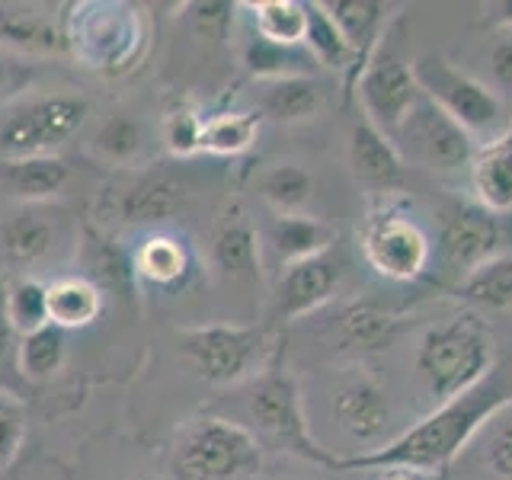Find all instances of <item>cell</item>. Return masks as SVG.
<instances>
[{
    "mask_svg": "<svg viewBox=\"0 0 512 480\" xmlns=\"http://www.w3.org/2000/svg\"><path fill=\"white\" fill-rule=\"evenodd\" d=\"M512 404V378L503 368L448 404H439L420 423H413L391 442L368 448V452L336 458L333 471H410L423 477H442L468 442L484 429L496 413Z\"/></svg>",
    "mask_w": 512,
    "mask_h": 480,
    "instance_id": "obj_1",
    "label": "cell"
},
{
    "mask_svg": "<svg viewBox=\"0 0 512 480\" xmlns=\"http://www.w3.org/2000/svg\"><path fill=\"white\" fill-rule=\"evenodd\" d=\"M493 368V333L474 311H461L429 327L416 346V375L436 407L474 391Z\"/></svg>",
    "mask_w": 512,
    "mask_h": 480,
    "instance_id": "obj_2",
    "label": "cell"
},
{
    "mask_svg": "<svg viewBox=\"0 0 512 480\" xmlns=\"http://www.w3.org/2000/svg\"><path fill=\"white\" fill-rule=\"evenodd\" d=\"M413 74L426 100H432L442 112H448L474 141L487 144L496 135H503L506 125L512 122V116H506L500 93L490 90L484 80H477L474 74L455 68L452 61L436 52L413 58Z\"/></svg>",
    "mask_w": 512,
    "mask_h": 480,
    "instance_id": "obj_3",
    "label": "cell"
},
{
    "mask_svg": "<svg viewBox=\"0 0 512 480\" xmlns=\"http://www.w3.org/2000/svg\"><path fill=\"white\" fill-rule=\"evenodd\" d=\"M400 32H404V20H400V13H397L356 87L365 119L391 141L397 135V128L410 116V109L420 103V96H423L413 74V61L404 55V48L397 42Z\"/></svg>",
    "mask_w": 512,
    "mask_h": 480,
    "instance_id": "obj_4",
    "label": "cell"
},
{
    "mask_svg": "<svg viewBox=\"0 0 512 480\" xmlns=\"http://www.w3.org/2000/svg\"><path fill=\"white\" fill-rule=\"evenodd\" d=\"M260 468V445L244 426L205 416L192 423L173 448L176 480H234Z\"/></svg>",
    "mask_w": 512,
    "mask_h": 480,
    "instance_id": "obj_5",
    "label": "cell"
},
{
    "mask_svg": "<svg viewBox=\"0 0 512 480\" xmlns=\"http://www.w3.org/2000/svg\"><path fill=\"white\" fill-rule=\"evenodd\" d=\"M247 407H250L253 423L260 426L272 442L282 445L285 452H292L304 461L324 464V468L333 471L336 455H330L327 448L311 436L308 416H304L301 388L292 372H285V368H269V372H263L253 381Z\"/></svg>",
    "mask_w": 512,
    "mask_h": 480,
    "instance_id": "obj_6",
    "label": "cell"
},
{
    "mask_svg": "<svg viewBox=\"0 0 512 480\" xmlns=\"http://www.w3.org/2000/svg\"><path fill=\"white\" fill-rule=\"evenodd\" d=\"M90 106L80 96H42L10 112L7 122L0 125V157L23 160V157H48L61 148L71 135L80 132L87 122Z\"/></svg>",
    "mask_w": 512,
    "mask_h": 480,
    "instance_id": "obj_7",
    "label": "cell"
},
{
    "mask_svg": "<svg viewBox=\"0 0 512 480\" xmlns=\"http://www.w3.org/2000/svg\"><path fill=\"white\" fill-rule=\"evenodd\" d=\"M394 144H397V151L404 154V160L410 157L420 167L439 176L471 170L474 154L480 148L448 112H442L436 103L426 100V96H420V103L410 109L404 125L397 128Z\"/></svg>",
    "mask_w": 512,
    "mask_h": 480,
    "instance_id": "obj_8",
    "label": "cell"
},
{
    "mask_svg": "<svg viewBox=\"0 0 512 480\" xmlns=\"http://www.w3.org/2000/svg\"><path fill=\"white\" fill-rule=\"evenodd\" d=\"M186 359L208 384H240L263 362L266 333L240 324H202L180 333Z\"/></svg>",
    "mask_w": 512,
    "mask_h": 480,
    "instance_id": "obj_9",
    "label": "cell"
},
{
    "mask_svg": "<svg viewBox=\"0 0 512 480\" xmlns=\"http://www.w3.org/2000/svg\"><path fill=\"white\" fill-rule=\"evenodd\" d=\"M362 253L378 276L391 282H413L426 272L432 244L413 218L381 205L362 224Z\"/></svg>",
    "mask_w": 512,
    "mask_h": 480,
    "instance_id": "obj_10",
    "label": "cell"
},
{
    "mask_svg": "<svg viewBox=\"0 0 512 480\" xmlns=\"http://www.w3.org/2000/svg\"><path fill=\"white\" fill-rule=\"evenodd\" d=\"M506 234L500 215L487 212L480 202H452L439 212V237L436 253L458 282L480 263L506 253Z\"/></svg>",
    "mask_w": 512,
    "mask_h": 480,
    "instance_id": "obj_11",
    "label": "cell"
},
{
    "mask_svg": "<svg viewBox=\"0 0 512 480\" xmlns=\"http://www.w3.org/2000/svg\"><path fill=\"white\" fill-rule=\"evenodd\" d=\"M68 45L93 68H125L141 48V26L132 7L84 4L74 7Z\"/></svg>",
    "mask_w": 512,
    "mask_h": 480,
    "instance_id": "obj_12",
    "label": "cell"
},
{
    "mask_svg": "<svg viewBox=\"0 0 512 480\" xmlns=\"http://www.w3.org/2000/svg\"><path fill=\"white\" fill-rule=\"evenodd\" d=\"M346 279V260L340 247L308 256V260L288 263L276 288V311L282 320H298L320 311L333 301Z\"/></svg>",
    "mask_w": 512,
    "mask_h": 480,
    "instance_id": "obj_13",
    "label": "cell"
},
{
    "mask_svg": "<svg viewBox=\"0 0 512 480\" xmlns=\"http://www.w3.org/2000/svg\"><path fill=\"white\" fill-rule=\"evenodd\" d=\"M324 7L333 16V23L340 26L352 52V71L343 80V100L352 103L368 61L378 52L384 32H388L397 13L391 4H378V0H324Z\"/></svg>",
    "mask_w": 512,
    "mask_h": 480,
    "instance_id": "obj_14",
    "label": "cell"
},
{
    "mask_svg": "<svg viewBox=\"0 0 512 480\" xmlns=\"http://www.w3.org/2000/svg\"><path fill=\"white\" fill-rule=\"evenodd\" d=\"M349 170L365 192L372 196H388L400 192L407 183V160L397 151V144L378 132V128L359 119L349 135Z\"/></svg>",
    "mask_w": 512,
    "mask_h": 480,
    "instance_id": "obj_15",
    "label": "cell"
},
{
    "mask_svg": "<svg viewBox=\"0 0 512 480\" xmlns=\"http://www.w3.org/2000/svg\"><path fill=\"white\" fill-rule=\"evenodd\" d=\"M333 420L349 439L375 445L391 426V404L381 384L368 375H356L333 394Z\"/></svg>",
    "mask_w": 512,
    "mask_h": 480,
    "instance_id": "obj_16",
    "label": "cell"
},
{
    "mask_svg": "<svg viewBox=\"0 0 512 480\" xmlns=\"http://www.w3.org/2000/svg\"><path fill=\"white\" fill-rule=\"evenodd\" d=\"M208 260H212L221 279H231V282L260 279V234H256L250 218L240 212V208H231V212L221 218L212 237Z\"/></svg>",
    "mask_w": 512,
    "mask_h": 480,
    "instance_id": "obj_17",
    "label": "cell"
},
{
    "mask_svg": "<svg viewBox=\"0 0 512 480\" xmlns=\"http://www.w3.org/2000/svg\"><path fill=\"white\" fill-rule=\"evenodd\" d=\"M471 186L477 202L493 215L512 212V122L503 135L480 144L471 164Z\"/></svg>",
    "mask_w": 512,
    "mask_h": 480,
    "instance_id": "obj_18",
    "label": "cell"
},
{
    "mask_svg": "<svg viewBox=\"0 0 512 480\" xmlns=\"http://www.w3.org/2000/svg\"><path fill=\"white\" fill-rule=\"evenodd\" d=\"M266 240H269V247L276 250L279 260L288 266V263H298V260H308V256L333 250L340 234H336V228L324 218L295 212V215L272 218L266 228Z\"/></svg>",
    "mask_w": 512,
    "mask_h": 480,
    "instance_id": "obj_19",
    "label": "cell"
},
{
    "mask_svg": "<svg viewBox=\"0 0 512 480\" xmlns=\"http://www.w3.org/2000/svg\"><path fill=\"white\" fill-rule=\"evenodd\" d=\"M324 106V87L314 74H295L279 80H263L260 90V116L279 125H298L314 119Z\"/></svg>",
    "mask_w": 512,
    "mask_h": 480,
    "instance_id": "obj_20",
    "label": "cell"
},
{
    "mask_svg": "<svg viewBox=\"0 0 512 480\" xmlns=\"http://www.w3.org/2000/svg\"><path fill=\"white\" fill-rule=\"evenodd\" d=\"M68 164L61 157H23V160H4L0 164V183L20 202H42L52 199L68 183Z\"/></svg>",
    "mask_w": 512,
    "mask_h": 480,
    "instance_id": "obj_21",
    "label": "cell"
},
{
    "mask_svg": "<svg viewBox=\"0 0 512 480\" xmlns=\"http://www.w3.org/2000/svg\"><path fill=\"white\" fill-rule=\"evenodd\" d=\"M400 320L368 301H352L336 314V340L346 352H378L388 349L397 336Z\"/></svg>",
    "mask_w": 512,
    "mask_h": 480,
    "instance_id": "obj_22",
    "label": "cell"
},
{
    "mask_svg": "<svg viewBox=\"0 0 512 480\" xmlns=\"http://www.w3.org/2000/svg\"><path fill=\"white\" fill-rule=\"evenodd\" d=\"M0 244H4L10 263L32 266V263H42L45 256L55 250V228H52V221H45L39 212L23 208V212H16L4 221Z\"/></svg>",
    "mask_w": 512,
    "mask_h": 480,
    "instance_id": "obj_23",
    "label": "cell"
},
{
    "mask_svg": "<svg viewBox=\"0 0 512 480\" xmlns=\"http://www.w3.org/2000/svg\"><path fill=\"white\" fill-rule=\"evenodd\" d=\"M455 295L484 311L512 308V250L471 269L468 276L455 285Z\"/></svg>",
    "mask_w": 512,
    "mask_h": 480,
    "instance_id": "obj_24",
    "label": "cell"
},
{
    "mask_svg": "<svg viewBox=\"0 0 512 480\" xmlns=\"http://www.w3.org/2000/svg\"><path fill=\"white\" fill-rule=\"evenodd\" d=\"M103 311L100 288L87 279H58L48 285V324L61 330H77L93 324Z\"/></svg>",
    "mask_w": 512,
    "mask_h": 480,
    "instance_id": "obj_25",
    "label": "cell"
},
{
    "mask_svg": "<svg viewBox=\"0 0 512 480\" xmlns=\"http://www.w3.org/2000/svg\"><path fill=\"white\" fill-rule=\"evenodd\" d=\"M183 205V186L170 176H144L122 199V218L128 224L170 221Z\"/></svg>",
    "mask_w": 512,
    "mask_h": 480,
    "instance_id": "obj_26",
    "label": "cell"
},
{
    "mask_svg": "<svg viewBox=\"0 0 512 480\" xmlns=\"http://www.w3.org/2000/svg\"><path fill=\"white\" fill-rule=\"evenodd\" d=\"M308 10V32H304V52L314 58V64L327 71H336L343 80L352 71V52H349V42L343 39L340 26L333 23V16L327 13L324 4L317 0H308L304 4Z\"/></svg>",
    "mask_w": 512,
    "mask_h": 480,
    "instance_id": "obj_27",
    "label": "cell"
},
{
    "mask_svg": "<svg viewBox=\"0 0 512 480\" xmlns=\"http://www.w3.org/2000/svg\"><path fill=\"white\" fill-rule=\"evenodd\" d=\"M253 16V32L276 45H304V32H308V10L301 0H256L247 4Z\"/></svg>",
    "mask_w": 512,
    "mask_h": 480,
    "instance_id": "obj_28",
    "label": "cell"
},
{
    "mask_svg": "<svg viewBox=\"0 0 512 480\" xmlns=\"http://www.w3.org/2000/svg\"><path fill=\"white\" fill-rule=\"evenodd\" d=\"M260 196L276 208V215H295L314 196V176L304 164H295V160L272 164L260 176Z\"/></svg>",
    "mask_w": 512,
    "mask_h": 480,
    "instance_id": "obj_29",
    "label": "cell"
},
{
    "mask_svg": "<svg viewBox=\"0 0 512 480\" xmlns=\"http://www.w3.org/2000/svg\"><path fill=\"white\" fill-rule=\"evenodd\" d=\"M244 64L256 80H279L295 74H311L314 58L304 52V45H276L263 36H253L244 42Z\"/></svg>",
    "mask_w": 512,
    "mask_h": 480,
    "instance_id": "obj_30",
    "label": "cell"
},
{
    "mask_svg": "<svg viewBox=\"0 0 512 480\" xmlns=\"http://www.w3.org/2000/svg\"><path fill=\"white\" fill-rule=\"evenodd\" d=\"M0 42L23 48V52H58L68 45V32H61L48 16L32 10H0Z\"/></svg>",
    "mask_w": 512,
    "mask_h": 480,
    "instance_id": "obj_31",
    "label": "cell"
},
{
    "mask_svg": "<svg viewBox=\"0 0 512 480\" xmlns=\"http://www.w3.org/2000/svg\"><path fill=\"white\" fill-rule=\"evenodd\" d=\"M260 132V112H218L205 119L202 128V151L234 157L244 154Z\"/></svg>",
    "mask_w": 512,
    "mask_h": 480,
    "instance_id": "obj_32",
    "label": "cell"
},
{
    "mask_svg": "<svg viewBox=\"0 0 512 480\" xmlns=\"http://www.w3.org/2000/svg\"><path fill=\"white\" fill-rule=\"evenodd\" d=\"M64 330L55 324H45L36 333H26L20 340V368L23 375L32 381H42V378H52L58 368L64 365Z\"/></svg>",
    "mask_w": 512,
    "mask_h": 480,
    "instance_id": "obj_33",
    "label": "cell"
},
{
    "mask_svg": "<svg viewBox=\"0 0 512 480\" xmlns=\"http://www.w3.org/2000/svg\"><path fill=\"white\" fill-rule=\"evenodd\" d=\"M135 266L154 285H176L189 272V256L183 244H176L173 237H151L138 250Z\"/></svg>",
    "mask_w": 512,
    "mask_h": 480,
    "instance_id": "obj_34",
    "label": "cell"
},
{
    "mask_svg": "<svg viewBox=\"0 0 512 480\" xmlns=\"http://www.w3.org/2000/svg\"><path fill=\"white\" fill-rule=\"evenodd\" d=\"M7 311L13 330L20 336L42 330L48 324V285L36 279L16 282L7 292Z\"/></svg>",
    "mask_w": 512,
    "mask_h": 480,
    "instance_id": "obj_35",
    "label": "cell"
},
{
    "mask_svg": "<svg viewBox=\"0 0 512 480\" xmlns=\"http://www.w3.org/2000/svg\"><path fill=\"white\" fill-rule=\"evenodd\" d=\"M480 432H484V448H480L484 468L496 480H512V420H500V413H496Z\"/></svg>",
    "mask_w": 512,
    "mask_h": 480,
    "instance_id": "obj_36",
    "label": "cell"
},
{
    "mask_svg": "<svg viewBox=\"0 0 512 480\" xmlns=\"http://www.w3.org/2000/svg\"><path fill=\"white\" fill-rule=\"evenodd\" d=\"M141 148V128L128 116H112L100 132H96V151L109 160H128Z\"/></svg>",
    "mask_w": 512,
    "mask_h": 480,
    "instance_id": "obj_37",
    "label": "cell"
},
{
    "mask_svg": "<svg viewBox=\"0 0 512 480\" xmlns=\"http://www.w3.org/2000/svg\"><path fill=\"white\" fill-rule=\"evenodd\" d=\"M202 128H205V119H199L192 109H173L164 122L167 151L176 157H189L202 151Z\"/></svg>",
    "mask_w": 512,
    "mask_h": 480,
    "instance_id": "obj_38",
    "label": "cell"
},
{
    "mask_svg": "<svg viewBox=\"0 0 512 480\" xmlns=\"http://www.w3.org/2000/svg\"><path fill=\"white\" fill-rule=\"evenodd\" d=\"M26 436V410L10 397H0V468H7L20 452Z\"/></svg>",
    "mask_w": 512,
    "mask_h": 480,
    "instance_id": "obj_39",
    "label": "cell"
},
{
    "mask_svg": "<svg viewBox=\"0 0 512 480\" xmlns=\"http://www.w3.org/2000/svg\"><path fill=\"white\" fill-rule=\"evenodd\" d=\"M490 74L503 90H512V32H503L500 39L490 45Z\"/></svg>",
    "mask_w": 512,
    "mask_h": 480,
    "instance_id": "obj_40",
    "label": "cell"
},
{
    "mask_svg": "<svg viewBox=\"0 0 512 480\" xmlns=\"http://www.w3.org/2000/svg\"><path fill=\"white\" fill-rule=\"evenodd\" d=\"M484 13H487V23L500 26L503 32H512V0H496V4H487Z\"/></svg>",
    "mask_w": 512,
    "mask_h": 480,
    "instance_id": "obj_41",
    "label": "cell"
},
{
    "mask_svg": "<svg viewBox=\"0 0 512 480\" xmlns=\"http://www.w3.org/2000/svg\"><path fill=\"white\" fill-rule=\"evenodd\" d=\"M13 324H10V311H7V292L0 288V359L7 356L13 346Z\"/></svg>",
    "mask_w": 512,
    "mask_h": 480,
    "instance_id": "obj_42",
    "label": "cell"
},
{
    "mask_svg": "<svg viewBox=\"0 0 512 480\" xmlns=\"http://www.w3.org/2000/svg\"><path fill=\"white\" fill-rule=\"evenodd\" d=\"M378 480H432V477H423V474H410V471H381Z\"/></svg>",
    "mask_w": 512,
    "mask_h": 480,
    "instance_id": "obj_43",
    "label": "cell"
},
{
    "mask_svg": "<svg viewBox=\"0 0 512 480\" xmlns=\"http://www.w3.org/2000/svg\"><path fill=\"white\" fill-rule=\"evenodd\" d=\"M0 80H4V61H0Z\"/></svg>",
    "mask_w": 512,
    "mask_h": 480,
    "instance_id": "obj_44",
    "label": "cell"
},
{
    "mask_svg": "<svg viewBox=\"0 0 512 480\" xmlns=\"http://www.w3.org/2000/svg\"><path fill=\"white\" fill-rule=\"evenodd\" d=\"M135 480H151V477H135Z\"/></svg>",
    "mask_w": 512,
    "mask_h": 480,
    "instance_id": "obj_45",
    "label": "cell"
},
{
    "mask_svg": "<svg viewBox=\"0 0 512 480\" xmlns=\"http://www.w3.org/2000/svg\"><path fill=\"white\" fill-rule=\"evenodd\" d=\"M436 480H448V477H445V474H442V477H436Z\"/></svg>",
    "mask_w": 512,
    "mask_h": 480,
    "instance_id": "obj_46",
    "label": "cell"
}]
</instances>
